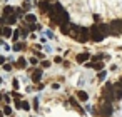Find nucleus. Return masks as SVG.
Segmentation results:
<instances>
[{
	"label": "nucleus",
	"mask_w": 122,
	"mask_h": 117,
	"mask_svg": "<svg viewBox=\"0 0 122 117\" xmlns=\"http://www.w3.org/2000/svg\"><path fill=\"white\" fill-rule=\"evenodd\" d=\"M89 32H90V39H92V42H102V40H104V37H105L99 25H94Z\"/></svg>",
	"instance_id": "1"
},
{
	"label": "nucleus",
	"mask_w": 122,
	"mask_h": 117,
	"mask_svg": "<svg viewBox=\"0 0 122 117\" xmlns=\"http://www.w3.org/2000/svg\"><path fill=\"white\" fill-rule=\"evenodd\" d=\"M55 12H57V15H59V24H67L69 22V14L62 9V5L60 4H55Z\"/></svg>",
	"instance_id": "2"
},
{
	"label": "nucleus",
	"mask_w": 122,
	"mask_h": 117,
	"mask_svg": "<svg viewBox=\"0 0 122 117\" xmlns=\"http://www.w3.org/2000/svg\"><path fill=\"white\" fill-rule=\"evenodd\" d=\"M109 29H112V30H110V34H112V35H119V34H122V22L114 20V22L109 25Z\"/></svg>",
	"instance_id": "3"
},
{
	"label": "nucleus",
	"mask_w": 122,
	"mask_h": 117,
	"mask_svg": "<svg viewBox=\"0 0 122 117\" xmlns=\"http://www.w3.org/2000/svg\"><path fill=\"white\" fill-rule=\"evenodd\" d=\"M90 37V32L87 30V29H82L80 27V30H79V35H77V39H79V42H87V39Z\"/></svg>",
	"instance_id": "4"
},
{
	"label": "nucleus",
	"mask_w": 122,
	"mask_h": 117,
	"mask_svg": "<svg viewBox=\"0 0 122 117\" xmlns=\"http://www.w3.org/2000/svg\"><path fill=\"white\" fill-rule=\"evenodd\" d=\"M100 115L102 117H109V115H112V105L107 102V104H104L102 107H100Z\"/></svg>",
	"instance_id": "5"
},
{
	"label": "nucleus",
	"mask_w": 122,
	"mask_h": 117,
	"mask_svg": "<svg viewBox=\"0 0 122 117\" xmlns=\"http://www.w3.org/2000/svg\"><path fill=\"white\" fill-rule=\"evenodd\" d=\"M39 9H40L42 12H49L52 7L49 5V2H39Z\"/></svg>",
	"instance_id": "6"
},
{
	"label": "nucleus",
	"mask_w": 122,
	"mask_h": 117,
	"mask_svg": "<svg viewBox=\"0 0 122 117\" xmlns=\"http://www.w3.org/2000/svg\"><path fill=\"white\" fill-rule=\"evenodd\" d=\"M75 60H77L79 64H82V62H87V60H89V54H79V55L75 57Z\"/></svg>",
	"instance_id": "7"
},
{
	"label": "nucleus",
	"mask_w": 122,
	"mask_h": 117,
	"mask_svg": "<svg viewBox=\"0 0 122 117\" xmlns=\"http://www.w3.org/2000/svg\"><path fill=\"white\" fill-rule=\"evenodd\" d=\"M70 29H72V27H69L67 24H60V32H62L64 35H69V34H70Z\"/></svg>",
	"instance_id": "8"
},
{
	"label": "nucleus",
	"mask_w": 122,
	"mask_h": 117,
	"mask_svg": "<svg viewBox=\"0 0 122 117\" xmlns=\"http://www.w3.org/2000/svg\"><path fill=\"white\" fill-rule=\"evenodd\" d=\"M40 77H42V70H40V69H37V70L34 72V75H32V80H34V82H39V80H40Z\"/></svg>",
	"instance_id": "9"
},
{
	"label": "nucleus",
	"mask_w": 122,
	"mask_h": 117,
	"mask_svg": "<svg viewBox=\"0 0 122 117\" xmlns=\"http://www.w3.org/2000/svg\"><path fill=\"white\" fill-rule=\"evenodd\" d=\"M77 97H79V100H82V102H85V100L89 99V95H87V92H84V90H79V94H77Z\"/></svg>",
	"instance_id": "10"
},
{
	"label": "nucleus",
	"mask_w": 122,
	"mask_h": 117,
	"mask_svg": "<svg viewBox=\"0 0 122 117\" xmlns=\"http://www.w3.org/2000/svg\"><path fill=\"white\" fill-rule=\"evenodd\" d=\"M2 35H4V37H10V35H12V29L4 27V29H2Z\"/></svg>",
	"instance_id": "11"
},
{
	"label": "nucleus",
	"mask_w": 122,
	"mask_h": 117,
	"mask_svg": "<svg viewBox=\"0 0 122 117\" xmlns=\"http://www.w3.org/2000/svg\"><path fill=\"white\" fill-rule=\"evenodd\" d=\"M114 97H115V99H122V89L115 87V89H114Z\"/></svg>",
	"instance_id": "12"
},
{
	"label": "nucleus",
	"mask_w": 122,
	"mask_h": 117,
	"mask_svg": "<svg viewBox=\"0 0 122 117\" xmlns=\"http://www.w3.org/2000/svg\"><path fill=\"white\" fill-rule=\"evenodd\" d=\"M17 65H19L20 69H22V67H25V65H27V62H25V59H24V57H20V59L17 60Z\"/></svg>",
	"instance_id": "13"
},
{
	"label": "nucleus",
	"mask_w": 122,
	"mask_h": 117,
	"mask_svg": "<svg viewBox=\"0 0 122 117\" xmlns=\"http://www.w3.org/2000/svg\"><path fill=\"white\" fill-rule=\"evenodd\" d=\"M4 14H5V17H10V14H14L12 7H5V9H4Z\"/></svg>",
	"instance_id": "14"
},
{
	"label": "nucleus",
	"mask_w": 122,
	"mask_h": 117,
	"mask_svg": "<svg viewBox=\"0 0 122 117\" xmlns=\"http://www.w3.org/2000/svg\"><path fill=\"white\" fill-rule=\"evenodd\" d=\"M25 20H27V22H30V24H34V22H35V15L29 14V15H25Z\"/></svg>",
	"instance_id": "15"
},
{
	"label": "nucleus",
	"mask_w": 122,
	"mask_h": 117,
	"mask_svg": "<svg viewBox=\"0 0 122 117\" xmlns=\"http://www.w3.org/2000/svg\"><path fill=\"white\" fill-rule=\"evenodd\" d=\"M92 69H95V70H100V69H102V64H100V62H95V64H92Z\"/></svg>",
	"instance_id": "16"
},
{
	"label": "nucleus",
	"mask_w": 122,
	"mask_h": 117,
	"mask_svg": "<svg viewBox=\"0 0 122 117\" xmlns=\"http://www.w3.org/2000/svg\"><path fill=\"white\" fill-rule=\"evenodd\" d=\"M20 107H22L24 110H29V109H30V105H29L27 102H20Z\"/></svg>",
	"instance_id": "17"
},
{
	"label": "nucleus",
	"mask_w": 122,
	"mask_h": 117,
	"mask_svg": "<svg viewBox=\"0 0 122 117\" xmlns=\"http://www.w3.org/2000/svg\"><path fill=\"white\" fill-rule=\"evenodd\" d=\"M14 49H15V50H22V49H24V44H15Z\"/></svg>",
	"instance_id": "18"
},
{
	"label": "nucleus",
	"mask_w": 122,
	"mask_h": 117,
	"mask_svg": "<svg viewBox=\"0 0 122 117\" xmlns=\"http://www.w3.org/2000/svg\"><path fill=\"white\" fill-rule=\"evenodd\" d=\"M7 22H9V24H14V22H15V17H14V15L7 17Z\"/></svg>",
	"instance_id": "19"
},
{
	"label": "nucleus",
	"mask_w": 122,
	"mask_h": 117,
	"mask_svg": "<svg viewBox=\"0 0 122 117\" xmlns=\"http://www.w3.org/2000/svg\"><path fill=\"white\" fill-rule=\"evenodd\" d=\"M29 35V30H25V27H24V30H22V37H27Z\"/></svg>",
	"instance_id": "20"
},
{
	"label": "nucleus",
	"mask_w": 122,
	"mask_h": 117,
	"mask_svg": "<svg viewBox=\"0 0 122 117\" xmlns=\"http://www.w3.org/2000/svg\"><path fill=\"white\" fill-rule=\"evenodd\" d=\"M12 95H14V97H15V99H17V100H19V99H20V97H22V95H20V94H19V92H14V94H12Z\"/></svg>",
	"instance_id": "21"
},
{
	"label": "nucleus",
	"mask_w": 122,
	"mask_h": 117,
	"mask_svg": "<svg viewBox=\"0 0 122 117\" xmlns=\"http://www.w3.org/2000/svg\"><path fill=\"white\" fill-rule=\"evenodd\" d=\"M10 112H12V109H10V107H5V110H4V114H7V115H9Z\"/></svg>",
	"instance_id": "22"
},
{
	"label": "nucleus",
	"mask_w": 122,
	"mask_h": 117,
	"mask_svg": "<svg viewBox=\"0 0 122 117\" xmlns=\"http://www.w3.org/2000/svg\"><path fill=\"white\" fill-rule=\"evenodd\" d=\"M49 65H50V62H47V60L42 62V67H49Z\"/></svg>",
	"instance_id": "23"
},
{
	"label": "nucleus",
	"mask_w": 122,
	"mask_h": 117,
	"mask_svg": "<svg viewBox=\"0 0 122 117\" xmlns=\"http://www.w3.org/2000/svg\"><path fill=\"white\" fill-rule=\"evenodd\" d=\"M4 69H5V70H12V67H10L9 64H5V65H4Z\"/></svg>",
	"instance_id": "24"
},
{
	"label": "nucleus",
	"mask_w": 122,
	"mask_h": 117,
	"mask_svg": "<svg viewBox=\"0 0 122 117\" xmlns=\"http://www.w3.org/2000/svg\"><path fill=\"white\" fill-rule=\"evenodd\" d=\"M104 77H105V74H104V72H99V79H100V80H102V79H104Z\"/></svg>",
	"instance_id": "25"
},
{
	"label": "nucleus",
	"mask_w": 122,
	"mask_h": 117,
	"mask_svg": "<svg viewBox=\"0 0 122 117\" xmlns=\"http://www.w3.org/2000/svg\"><path fill=\"white\" fill-rule=\"evenodd\" d=\"M115 87H119V89H122V79H120V80L117 82V85H115Z\"/></svg>",
	"instance_id": "26"
},
{
	"label": "nucleus",
	"mask_w": 122,
	"mask_h": 117,
	"mask_svg": "<svg viewBox=\"0 0 122 117\" xmlns=\"http://www.w3.org/2000/svg\"><path fill=\"white\" fill-rule=\"evenodd\" d=\"M4 62H5V59H4V57H0V64H4Z\"/></svg>",
	"instance_id": "27"
},
{
	"label": "nucleus",
	"mask_w": 122,
	"mask_h": 117,
	"mask_svg": "<svg viewBox=\"0 0 122 117\" xmlns=\"http://www.w3.org/2000/svg\"><path fill=\"white\" fill-rule=\"evenodd\" d=\"M0 32H2V30H0Z\"/></svg>",
	"instance_id": "28"
}]
</instances>
